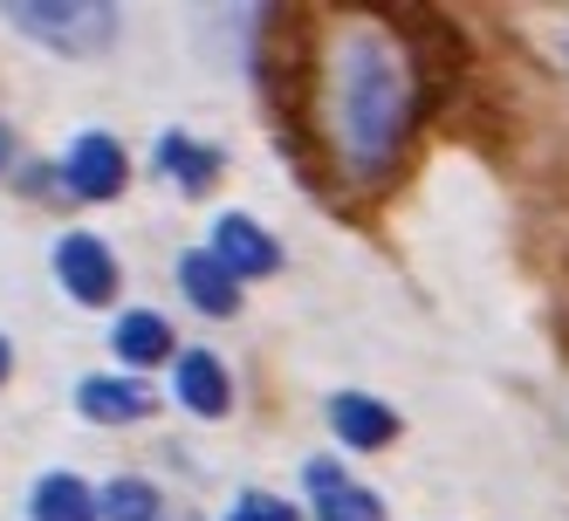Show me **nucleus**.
I'll return each mask as SVG.
<instances>
[{
  "instance_id": "12",
  "label": "nucleus",
  "mask_w": 569,
  "mask_h": 521,
  "mask_svg": "<svg viewBox=\"0 0 569 521\" xmlns=\"http://www.w3.org/2000/svg\"><path fill=\"white\" fill-rule=\"evenodd\" d=\"M97 494L83 488L76 473H49L42 488H34V521H97Z\"/></svg>"
},
{
  "instance_id": "4",
  "label": "nucleus",
  "mask_w": 569,
  "mask_h": 521,
  "mask_svg": "<svg viewBox=\"0 0 569 521\" xmlns=\"http://www.w3.org/2000/svg\"><path fill=\"white\" fill-rule=\"evenodd\" d=\"M69 192L76 199H117L124 192V151H117V138L90 131V138H76L69 144Z\"/></svg>"
},
{
  "instance_id": "14",
  "label": "nucleus",
  "mask_w": 569,
  "mask_h": 521,
  "mask_svg": "<svg viewBox=\"0 0 569 521\" xmlns=\"http://www.w3.org/2000/svg\"><path fill=\"white\" fill-rule=\"evenodd\" d=\"M97 508H103V521H151L158 514V488L138 480V473H124V480H110V488L97 494Z\"/></svg>"
},
{
  "instance_id": "6",
  "label": "nucleus",
  "mask_w": 569,
  "mask_h": 521,
  "mask_svg": "<svg viewBox=\"0 0 569 521\" xmlns=\"http://www.w3.org/2000/svg\"><path fill=\"white\" fill-rule=\"evenodd\" d=\"M309 488H316V521H385V501L350 488L330 460H309Z\"/></svg>"
},
{
  "instance_id": "5",
  "label": "nucleus",
  "mask_w": 569,
  "mask_h": 521,
  "mask_svg": "<svg viewBox=\"0 0 569 521\" xmlns=\"http://www.w3.org/2000/svg\"><path fill=\"white\" fill-rule=\"evenodd\" d=\"M76 405H83V419H97V425H131V419H144L158 405V391L144 378H83L76 384Z\"/></svg>"
},
{
  "instance_id": "3",
  "label": "nucleus",
  "mask_w": 569,
  "mask_h": 521,
  "mask_svg": "<svg viewBox=\"0 0 569 521\" xmlns=\"http://www.w3.org/2000/svg\"><path fill=\"white\" fill-rule=\"evenodd\" d=\"M56 274L69 282L76 302H110V289H117V261L97 233H69L56 248Z\"/></svg>"
},
{
  "instance_id": "15",
  "label": "nucleus",
  "mask_w": 569,
  "mask_h": 521,
  "mask_svg": "<svg viewBox=\"0 0 569 521\" xmlns=\"http://www.w3.org/2000/svg\"><path fill=\"white\" fill-rule=\"evenodd\" d=\"M233 521H296V508L289 501H268V494H248L233 508Z\"/></svg>"
},
{
  "instance_id": "16",
  "label": "nucleus",
  "mask_w": 569,
  "mask_h": 521,
  "mask_svg": "<svg viewBox=\"0 0 569 521\" xmlns=\"http://www.w3.org/2000/svg\"><path fill=\"white\" fill-rule=\"evenodd\" d=\"M8 158H14V144H8V131H0V166H8Z\"/></svg>"
},
{
  "instance_id": "10",
  "label": "nucleus",
  "mask_w": 569,
  "mask_h": 521,
  "mask_svg": "<svg viewBox=\"0 0 569 521\" xmlns=\"http://www.w3.org/2000/svg\"><path fill=\"white\" fill-rule=\"evenodd\" d=\"M213 254H220L233 274H268V268H274V240H268L248 213H227V220L213 227Z\"/></svg>"
},
{
  "instance_id": "11",
  "label": "nucleus",
  "mask_w": 569,
  "mask_h": 521,
  "mask_svg": "<svg viewBox=\"0 0 569 521\" xmlns=\"http://www.w3.org/2000/svg\"><path fill=\"white\" fill-rule=\"evenodd\" d=\"M158 166H166L186 192H207L213 172H220V151H213V144H192V138H179V131H166V138H158Z\"/></svg>"
},
{
  "instance_id": "1",
  "label": "nucleus",
  "mask_w": 569,
  "mask_h": 521,
  "mask_svg": "<svg viewBox=\"0 0 569 521\" xmlns=\"http://www.w3.org/2000/svg\"><path fill=\"white\" fill-rule=\"evenodd\" d=\"M322 90H330L337 158L357 179H385L419 117V62L405 34L385 21H343L322 56Z\"/></svg>"
},
{
  "instance_id": "13",
  "label": "nucleus",
  "mask_w": 569,
  "mask_h": 521,
  "mask_svg": "<svg viewBox=\"0 0 569 521\" xmlns=\"http://www.w3.org/2000/svg\"><path fill=\"white\" fill-rule=\"evenodd\" d=\"M117 350H124L131 364H158V357L172 350V330H166V315H151V309H131L124 323H117Z\"/></svg>"
},
{
  "instance_id": "9",
  "label": "nucleus",
  "mask_w": 569,
  "mask_h": 521,
  "mask_svg": "<svg viewBox=\"0 0 569 521\" xmlns=\"http://www.w3.org/2000/svg\"><path fill=\"white\" fill-rule=\"evenodd\" d=\"M172 391L186 398V412H199V419H220V412L233 405L220 357H207V350H186V357H179V384H172Z\"/></svg>"
},
{
  "instance_id": "2",
  "label": "nucleus",
  "mask_w": 569,
  "mask_h": 521,
  "mask_svg": "<svg viewBox=\"0 0 569 521\" xmlns=\"http://www.w3.org/2000/svg\"><path fill=\"white\" fill-rule=\"evenodd\" d=\"M14 21L28 34H42V42L69 49V56H97L110 42V8H97V0H69V8H49V0H14Z\"/></svg>"
},
{
  "instance_id": "17",
  "label": "nucleus",
  "mask_w": 569,
  "mask_h": 521,
  "mask_svg": "<svg viewBox=\"0 0 569 521\" xmlns=\"http://www.w3.org/2000/svg\"><path fill=\"white\" fill-rule=\"evenodd\" d=\"M0 378H8V337H0Z\"/></svg>"
},
{
  "instance_id": "8",
  "label": "nucleus",
  "mask_w": 569,
  "mask_h": 521,
  "mask_svg": "<svg viewBox=\"0 0 569 521\" xmlns=\"http://www.w3.org/2000/svg\"><path fill=\"white\" fill-rule=\"evenodd\" d=\"M179 282L192 295V309H207V315H233L240 309V289H233V268L213 254V248H199L179 261Z\"/></svg>"
},
{
  "instance_id": "7",
  "label": "nucleus",
  "mask_w": 569,
  "mask_h": 521,
  "mask_svg": "<svg viewBox=\"0 0 569 521\" xmlns=\"http://www.w3.org/2000/svg\"><path fill=\"white\" fill-rule=\"evenodd\" d=\"M330 425H337L343 447H363V453H378L385 439L398 432V419L378 405V398H363V391H337L330 398Z\"/></svg>"
}]
</instances>
